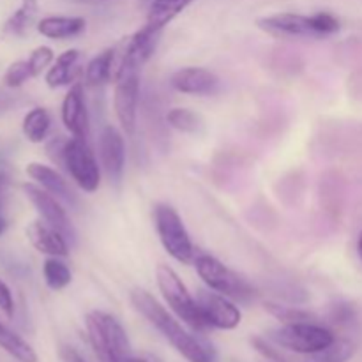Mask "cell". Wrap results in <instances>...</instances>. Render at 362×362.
I'll return each instance as SVG.
<instances>
[{"mask_svg":"<svg viewBox=\"0 0 362 362\" xmlns=\"http://www.w3.org/2000/svg\"><path fill=\"white\" fill-rule=\"evenodd\" d=\"M85 25L80 16H46L39 20L37 32L48 39H69L80 35Z\"/></svg>","mask_w":362,"mask_h":362,"instance_id":"17","label":"cell"},{"mask_svg":"<svg viewBox=\"0 0 362 362\" xmlns=\"http://www.w3.org/2000/svg\"><path fill=\"white\" fill-rule=\"evenodd\" d=\"M88 341L99 362H129L131 343L119 320L106 311H90L85 317Z\"/></svg>","mask_w":362,"mask_h":362,"instance_id":"2","label":"cell"},{"mask_svg":"<svg viewBox=\"0 0 362 362\" xmlns=\"http://www.w3.org/2000/svg\"><path fill=\"white\" fill-rule=\"evenodd\" d=\"M60 359H62V362H87L73 346L67 345L60 346Z\"/></svg>","mask_w":362,"mask_h":362,"instance_id":"32","label":"cell"},{"mask_svg":"<svg viewBox=\"0 0 362 362\" xmlns=\"http://www.w3.org/2000/svg\"><path fill=\"white\" fill-rule=\"evenodd\" d=\"M170 126L182 133H197L202 126V119L197 112L189 108H172L166 113Z\"/></svg>","mask_w":362,"mask_h":362,"instance_id":"25","label":"cell"},{"mask_svg":"<svg viewBox=\"0 0 362 362\" xmlns=\"http://www.w3.org/2000/svg\"><path fill=\"white\" fill-rule=\"evenodd\" d=\"M99 156L105 166L106 173L113 180H119L124 172V163H126V145L124 136L115 126H105L99 136Z\"/></svg>","mask_w":362,"mask_h":362,"instance_id":"14","label":"cell"},{"mask_svg":"<svg viewBox=\"0 0 362 362\" xmlns=\"http://www.w3.org/2000/svg\"><path fill=\"white\" fill-rule=\"evenodd\" d=\"M115 78V48H108L99 53L85 67V81L92 87H99Z\"/></svg>","mask_w":362,"mask_h":362,"instance_id":"20","label":"cell"},{"mask_svg":"<svg viewBox=\"0 0 362 362\" xmlns=\"http://www.w3.org/2000/svg\"><path fill=\"white\" fill-rule=\"evenodd\" d=\"M0 184H2V175H0Z\"/></svg>","mask_w":362,"mask_h":362,"instance_id":"38","label":"cell"},{"mask_svg":"<svg viewBox=\"0 0 362 362\" xmlns=\"http://www.w3.org/2000/svg\"><path fill=\"white\" fill-rule=\"evenodd\" d=\"M49 126H52V117H49L48 110L35 106V108L28 110L27 115L23 117L21 131L30 144H41L48 136Z\"/></svg>","mask_w":362,"mask_h":362,"instance_id":"23","label":"cell"},{"mask_svg":"<svg viewBox=\"0 0 362 362\" xmlns=\"http://www.w3.org/2000/svg\"><path fill=\"white\" fill-rule=\"evenodd\" d=\"M357 255H359V258L362 260V232L357 237Z\"/></svg>","mask_w":362,"mask_h":362,"instance_id":"34","label":"cell"},{"mask_svg":"<svg viewBox=\"0 0 362 362\" xmlns=\"http://www.w3.org/2000/svg\"><path fill=\"white\" fill-rule=\"evenodd\" d=\"M154 223L159 240L166 253L179 264L194 262V247L191 237L184 226L179 212L168 204H158L154 207Z\"/></svg>","mask_w":362,"mask_h":362,"instance_id":"5","label":"cell"},{"mask_svg":"<svg viewBox=\"0 0 362 362\" xmlns=\"http://www.w3.org/2000/svg\"><path fill=\"white\" fill-rule=\"evenodd\" d=\"M193 2L194 0H152L145 27L154 32H161L166 25L172 23Z\"/></svg>","mask_w":362,"mask_h":362,"instance_id":"18","label":"cell"},{"mask_svg":"<svg viewBox=\"0 0 362 362\" xmlns=\"http://www.w3.org/2000/svg\"><path fill=\"white\" fill-rule=\"evenodd\" d=\"M156 279H158V286L159 292L163 293V299L166 300L170 310L177 315L179 320H182L187 327L197 332L209 329L204 317H202L198 303L193 299L187 286L184 285L182 279L179 278V274L170 265H158V269H156Z\"/></svg>","mask_w":362,"mask_h":362,"instance_id":"4","label":"cell"},{"mask_svg":"<svg viewBox=\"0 0 362 362\" xmlns=\"http://www.w3.org/2000/svg\"><path fill=\"white\" fill-rule=\"evenodd\" d=\"M0 310H2L9 318L14 317L13 292H11V288L2 281V279H0Z\"/></svg>","mask_w":362,"mask_h":362,"instance_id":"31","label":"cell"},{"mask_svg":"<svg viewBox=\"0 0 362 362\" xmlns=\"http://www.w3.org/2000/svg\"><path fill=\"white\" fill-rule=\"evenodd\" d=\"M257 25L262 30L283 37H317L311 27V16L296 13H278L258 18Z\"/></svg>","mask_w":362,"mask_h":362,"instance_id":"12","label":"cell"},{"mask_svg":"<svg viewBox=\"0 0 362 362\" xmlns=\"http://www.w3.org/2000/svg\"><path fill=\"white\" fill-rule=\"evenodd\" d=\"M6 226H7V223H6V219L2 218V216H0V235H2L4 232H6Z\"/></svg>","mask_w":362,"mask_h":362,"instance_id":"35","label":"cell"},{"mask_svg":"<svg viewBox=\"0 0 362 362\" xmlns=\"http://www.w3.org/2000/svg\"><path fill=\"white\" fill-rule=\"evenodd\" d=\"M25 172H27V175L30 177L34 182H37L42 189L52 193L53 197H57L59 200L67 202V204H73L74 202V194L73 191H71L69 184L66 182V179H64L55 168L41 165V163H28Z\"/></svg>","mask_w":362,"mask_h":362,"instance_id":"16","label":"cell"},{"mask_svg":"<svg viewBox=\"0 0 362 362\" xmlns=\"http://www.w3.org/2000/svg\"><path fill=\"white\" fill-rule=\"evenodd\" d=\"M28 78H32L28 60H16V62H13L7 67L6 74H4V83L9 88H18L21 87Z\"/></svg>","mask_w":362,"mask_h":362,"instance_id":"27","label":"cell"},{"mask_svg":"<svg viewBox=\"0 0 362 362\" xmlns=\"http://www.w3.org/2000/svg\"><path fill=\"white\" fill-rule=\"evenodd\" d=\"M21 187H23L25 197L30 200V204L34 205L35 211L39 212L42 221H46L49 226L59 230L64 235V239L74 243L76 232H74L73 225H71V219L69 216H67L66 209L59 204V198L53 197V194L48 193L46 189H42L41 186H35L34 182H27Z\"/></svg>","mask_w":362,"mask_h":362,"instance_id":"10","label":"cell"},{"mask_svg":"<svg viewBox=\"0 0 362 362\" xmlns=\"http://www.w3.org/2000/svg\"><path fill=\"white\" fill-rule=\"evenodd\" d=\"M197 303L209 327L219 329V331H233L243 322V313L232 303V299L214 290H200Z\"/></svg>","mask_w":362,"mask_h":362,"instance_id":"9","label":"cell"},{"mask_svg":"<svg viewBox=\"0 0 362 362\" xmlns=\"http://www.w3.org/2000/svg\"><path fill=\"white\" fill-rule=\"evenodd\" d=\"M262 362H276V361H269V359H264Z\"/></svg>","mask_w":362,"mask_h":362,"instance_id":"37","label":"cell"},{"mask_svg":"<svg viewBox=\"0 0 362 362\" xmlns=\"http://www.w3.org/2000/svg\"><path fill=\"white\" fill-rule=\"evenodd\" d=\"M13 105H14V95L0 92V115H2V113H6L7 110H11V106Z\"/></svg>","mask_w":362,"mask_h":362,"instance_id":"33","label":"cell"},{"mask_svg":"<svg viewBox=\"0 0 362 362\" xmlns=\"http://www.w3.org/2000/svg\"><path fill=\"white\" fill-rule=\"evenodd\" d=\"M64 166L81 189L87 193L98 191L99 184H101V170H99L98 159H95L90 145L87 144V138L73 136L66 141Z\"/></svg>","mask_w":362,"mask_h":362,"instance_id":"8","label":"cell"},{"mask_svg":"<svg viewBox=\"0 0 362 362\" xmlns=\"http://www.w3.org/2000/svg\"><path fill=\"white\" fill-rule=\"evenodd\" d=\"M25 235L39 253L59 258L69 255V246H67V240L64 239L62 233L49 226L46 221L35 219V221L28 223V226L25 228Z\"/></svg>","mask_w":362,"mask_h":362,"instance_id":"15","label":"cell"},{"mask_svg":"<svg viewBox=\"0 0 362 362\" xmlns=\"http://www.w3.org/2000/svg\"><path fill=\"white\" fill-rule=\"evenodd\" d=\"M62 124L73 136L87 138L88 129H90V120H88L87 103H85L83 85L73 83L67 90L66 98L62 101Z\"/></svg>","mask_w":362,"mask_h":362,"instance_id":"11","label":"cell"},{"mask_svg":"<svg viewBox=\"0 0 362 362\" xmlns=\"http://www.w3.org/2000/svg\"><path fill=\"white\" fill-rule=\"evenodd\" d=\"M42 276H45V283L48 285V288L55 290V292L69 286L71 279H73L69 267L59 257L46 258L42 264Z\"/></svg>","mask_w":362,"mask_h":362,"instance_id":"24","label":"cell"},{"mask_svg":"<svg viewBox=\"0 0 362 362\" xmlns=\"http://www.w3.org/2000/svg\"><path fill=\"white\" fill-rule=\"evenodd\" d=\"M311 27H313L315 35L320 37V35L336 34L341 28V23H339V20L334 14L320 11L317 14H311Z\"/></svg>","mask_w":362,"mask_h":362,"instance_id":"28","label":"cell"},{"mask_svg":"<svg viewBox=\"0 0 362 362\" xmlns=\"http://www.w3.org/2000/svg\"><path fill=\"white\" fill-rule=\"evenodd\" d=\"M140 69L133 64L120 62L115 69V92H113V108L120 127L127 136L136 127L138 94H140Z\"/></svg>","mask_w":362,"mask_h":362,"instance_id":"7","label":"cell"},{"mask_svg":"<svg viewBox=\"0 0 362 362\" xmlns=\"http://www.w3.org/2000/svg\"><path fill=\"white\" fill-rule=\"evenodd\" d=\"M251 343H253L255 349H257L258 352L265 357V359L276 361V362H288V359H286V357L279 352L278 346H276L274 343H269L262 338H255Z\"/></svg>","mask_w":362,"mask_h":362,"instance_id":"30","label":"cell"},{"mask_svg":"<svg viewBox=\"0 0 362 362\" xmlns=\"http://www.w3.org/2000/svg\"><path fill=\"white\" fill-rule=\"evenodd\" d=\"M131 304L134 310L161 332L163 338L187 362H214V352L200 338L187 331L173 315H170L147 290L134 288L131 292Z\"/></svg>","mask_w":362,"mask_h":362,"instance_id":"1","label":"cell"},{"mask_svg":"<svg viewBox=\"0 0 362 362\" xmlns=\"http://www.w3.org/2000/svg\"><path fill=\"white\" fill-rule=\"evenodd\" d=\"M27 60L32 71V78H35L52 66L53 60H55V53H53V49L49 46H37Z\"/></svg>","mask_w":362,"mask_h":362,"instance_id":"29","label":"cell"},{"mask_svg":"<svg viewBox=\"0 0 362 362\" xmlns=\"http://www.w3.org/2000/svg\"><path fill=\"white\" fill-rule=\"evenodd\" d=\"M194 269L202 281L214 292L223 293L233 300H243V303L255 297V288L243 276L233 272L211 255L194 257Z\"/></svg>","mask_w":362,"mask_h":362,"instance_id":"6","label":"cell"},{"mask_svg":"<svg viewBox=\"0 0 362 362\" xmlns=\"http://www.w3.org/2000/svg\"><path fill=\"white\" fill-rule=\"evenodd\" d=\"M129 362H147L145 359H136V357H131Z\"/></svg>","mask_w":362,"mask_h":362,"instance_id":"36","label":"cell"},{"mask_svg":"<svg viewBox=\"0 0 362 362\" xmlns=\"http://www.w3.org/2000/svg\"><path fill=\"white\" fill-rule=\"evenodd\" d=\"M265 311L272 315L274 318H278L283 324H293V322H317V317L310 311L299 310V308L292 306H281V304L276 303H265Z\"/></svg>","mask_w":362,"mask_h":362,"instance_id":"26","label":"cell"},{"mask_svg":"<svg viewBox=\"0 0 362 362\" xmlns=\"http://www.w3.org/2000/svg\"><path fill=\"white\" fill-rule=\"evenodd\" d=\"M170 85L182 94L209 95L218 90L219 78L205 67H182L172 74Z\"/></svg>","mask_w":362,"mask_h":362,"instance_id":"13","label":"cell"},{"mask_svg":"<svg viewBox=\"0 0 362 362\" xmlns=\"http://www.w3.org/2000/svg\"><path fill=\"white\" fill-rule=\"evenodd\" d=\"M0 349L16 362H37L35 350L20 334L0 320Z\"/></svg>","mask_w":362,"mask_h":362,"instance_id":"21","label":"cell"},{"mask_svg":"<svg viewBox=\"0 0 362 362\" xmlns=\"http://www.w3.org/2000/svg\"><path fill=\"white\" fill-rule=\"evenodd\" d=\"M267 339L278 349H285L300 356H315L331 346L336 341V336L331 329L317 322H293L272 329L267 334Z\"/></svg>","mask_w":362,"mask_h":362,"instance_id":"3","label":"cell"},{"mask_svg":"<svg viewBox=\"0 0 362 362\" xmlns=\"http://www.w3.org/2000/svg\"><path fill=\"white\" fill-rule=\"evenodd\" d=\"M39 11V0H21V6L7 18L2 30L7 35H25L34 23Z\"/></svg>","mask_w":362,"mask_h":362,"instance_id":"22","label":"cell"},{"mask_svg":"<svg viewBox=\"0 0 362 362\" xmlns=\"http://www.w3.org/2000/svg\"><path fill=\"white\" fill-rule=\"evenodd\" d=\"M78 60H80L78 49H67V52L60 53L46 73V85L49 88H59L73 83L74 78H76Z\"/></svg>","mask_w":362,"mask_h":362,"instance_id":"19","label":"cell"}]
</instances>
